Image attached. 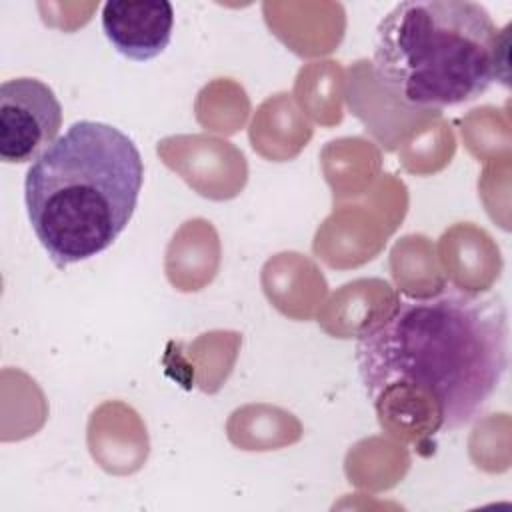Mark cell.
<instances>
[{
	"instance_id": "cell-2",
	"label": "cell",
	"mask_w": 512,
	"mask_h": 512,
	"mask_svg": "<svg viewBox=\"0 0 512 512\" xmlns=\"http://www.w3.org/2000/svg\"><path fill=\"white\" fill-rule=\"evenodd\" d=\"M142 182L144 162L128 134L74 122L24 178L26 214L50 260L64 268L110 248L136 210Z\"/></svg>"
},
{
	"instance_id": "cell-5",
	"label": "cell",
	"mask_w": 512,
	"mask_h": 512,
	"mask_svg": "<svg viewBox=\"0 0 512 512\" xmlns=\"http://www.w3.org/2000/svg\"><path fill=\"white\" fill-rule=\"evenodd\" d=\"M174 6L166 0H110L102 6V30L122 56L146 62L166 50Z\"/></svg>"
},
{
	"instance_id": "cell-4",
	"label": "cell",
	"mask_w": 512,
	"mask_h": 512,
	"mask_svg": "<svg viewBox=\"0 0 512 512\" xmlns=\"http://www.w3.org/2000/svg\"><path fill=\"white\" fill-rule=\"evenodd\" d=\"M62 126V104L38 78H12L0 84V158L6 164L34 162Z\"/></svg>"
},
{
	"instance_id": "cell-3",
	"label": "cell",
	"mask_w": 512,
	"mask_h": 512,
	"mask_svg": "<svg viewBox=\"0 0 512 512\" xmlns=\"http://www.w3.org/2000/svg\"><path fill=\"white\" fill-rule=\"evenodd\" d=\"M508 28L470 0H406L376 26L374 72L408 106L446 108L508 80Z\"/></svg>"
},
{
	"instance_id": "cell-1",
	"label": "cell",
	"mask_w": 512,
	"mask_h": 512,
	"mask_svg": "<svg viewBox=\"0 0 512 512\" xmlns=\"http://www.w3.org/2000/svg\"><path fill=\"white\" fill-rule=\"evenodd\" d=\"M354 356L378 414L394 400H428L432 432L460 430L484 412L506 376V304L460 286L402 296L358 334Z\"/></svg>"
}]
</instances>
